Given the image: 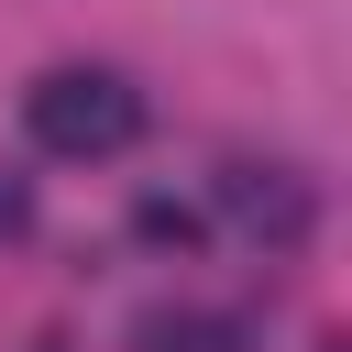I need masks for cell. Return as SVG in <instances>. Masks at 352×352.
Here are the masks:
<instances>
[{
	"label": "cell",
	"instance_id": "6da1fadb",
	"mask_svg": "<svg viewBox=\"0 0 352 352\" xmlns=\"http://www.w3.org/2000/svg\"><path fill=\"white\" fill-rule=\"evenodd\" d=\"M22 132L44 143V154H121L132 132H143V88L121 77V66H44L33 88H22Z\"/></svg>",
	"mask_w": 352,
	"mask_h": 352
},
{
	"label": "cell",
	"instance_id": "7a4b0ae2",
	"mask_svg": "<svg viewBox=\"0 0 352 352\" xmlns=\"http://www.w3.org/2000/svg\"><path fill=\"white\" fill-rule=\"evenodd\" d=\"M209 209H220L253 253H297V242L319 231V187H308L297 165H220V176H209Z\"/></svg>",
	"mask_w": 352,
	"mask_h": 352
},
{
	"label": "cell",
	"instance_id": "3957f363",
	"mask_svg": "<svg viewBox=\"0 0 352 352\" xmlns=\"http://www.w3.org/2000/svg\"><path fill=\"white\" fill-rule=\"evenodd\" d=\"M143 341L154 352H231V319H176L165 308V319H143Z\"/></svg>",
	"mask_w": 352,
	"mask_h": 352
},
{
	"label": "cell",
	"instance_id": "277c9868",
	"mask_svg": "<svg viewBox=\"0 0 352 352\" xmlns=\"http://www.w3.org/2000/svg\"><path fill=\"white\" fill-rule=\"evenodd\" d=\"M22 220H33V198H22L11 176H0V231H22Z\"/></svg>",
	"mask_w": 352,
	"mask_h": 352
}]
</instances>
